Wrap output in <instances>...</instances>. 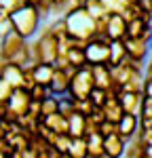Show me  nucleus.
<instances>
[{
  "label": "nucleus",
  "instance_id": "f257e3e1",
  "mask_svg": "<svg viewBox=\"0 0 152 158\" xmlns=\"http://www.w3.org/2000/svg\"><path fill=\"white\" fill-rule=\"evenodd\" d=\"M59 57V38L44 25L40 30V36L30 40V61L36 63H55Z\"/></svg>",
  "mask_w": 152,
  "mask_h": 158
},
{
  "label": "nucleus",
  "instance_id": "f03ea898",
  "mask_svg": "<svg viewBox=\"0 0 152 158\" xmlns=\"http://www.w3.org/2000/svg\"><path fill=\"white\" fill-rule=\"evenodd\" d=\"M65 23H68V32L70 36H74L76 40H82V42H89L97 36V25H95V17L85 9H76V11H70L65 15Z\"/></svg>",
  "mask_w": 152,
  "mask_h": 158
},
{
  "label": "nucleus",
  "instance_id": "7ed1b4c3",
  "mask_svg": "<svg viewBox=\"0 0 152 158\" xmlns=\"http://www.w3.org/2000/svg\"><path fill=\"white\" fill-rule=\"evenodd\" d=\"M11 21L15 25V32L17 34H21L23 38L32 40L40 32V27H42V15H40V11H38L34 4H27V6L13 13Z\"/></svg>",
  "mask_w": 152,
  "mask_h": 158
},
{
  "label": "nucleus",
  "instance_id": "20e7f679",
  "mask_svg": "<svg viewBox=\"0 0 152 158\" xmlns=\"http://www.w3.org/2000/svg\"><path fill=\"white\" fill-rule=\"evenodd\" d=\"M95 89V76H93V65L87 63L85 68L76 70L72 76V85H70V95L76 99H85L91 95V91Z\"/></svg>",
  "mask_w": 152,
  "mask_h": 158
},
{
  "label": "nucleus",
  "instance_id": "39448f33",
  "mask_svg": "<svg viewBox=\"0 0 152 158\" xmlns=\"http://www.w3.org/2000/svg\"><path fill=\"white\" fill-rule=\"evenodd\" d=\"M110 38L108 36H95L89 40L85 53H87V61L91 65H101V63H110Z\"/></svg>",
  "mask_w": 152,
  "mask_h": 158
},
{
  "label": "nucleus",
  "instance_id": "423d86ee",
  "mask_svg": "<svg viewBox=\"0 0 152 158\" xmlns=\"http://www.w3.org/2000/svg\"><path fill=\"white\" fill-rule=\"evenodd\" d=\"M30 103H32V95L27 89H15L11 99H9V114L2 120H11L15 122L19 116H23L30 112Z\"/></svg>",
  "mask_w": 152,
  "mask_h": 158
},
{
  "label": "nucleus",
  "instance_id": "0eeeda50",
  "mask_svg": "<svg viewBox=\"0 0 152 158\" xmlns=\"http://www.w3.org/2000/svg\"><path fill=\"white\" fill-rule=\"evenodd\" d=\"M74 68H57L55 76H53V82H51V93L61 97L70 93V85H72V76H74Z\"/></svg>",
  "mask_w": 152,
  "mask_h": 158
},
{
  "label": "nucleus",
  "instance_id": "6e6552de",
  "mask_svg": "<svg viewBox=\"0 0 152 158\" xmlns=\"http://www.w3.org/2000/svg\"><path fill=\"white\" fill-rule=\"evenodd\" d=\"M123 42H125L127 53H129L131 59H137V61H146V59H148V55H150V44H148L146 38H131V36H127Z\"/></svg>",
  "mask_w": 152,
  "mask_h": 158
},
{
  "label": "nucleus",
  "instance_id": "1a4fd4ad",
  "mask_svg": "<svg viewBox=\"0 0 152 158\" xmlns=\"http://www.w3.org/2000/svg\"><path fill=\"white\" fill-rule=\"evenodd\" d=\"M0 78L11 82L15 89H23L25 85V72L17 63H0Z\"/></svg>",
  "mask_w": 152,
  "mask_h": 158
},
{
  "label": "nucleus",
  "instance_id": "9d476101",
  "mask_svg": "<svg viewBox=\"0 0 152 158\" xmlns=\"http://www.w3.org/2000/svg\"><path fill=\"white\" fill-rule=\"evenodd\" d=\"M137 133H139V116L137 114H125L123 120L118 122V135L129 143Z\"/></svg>",
  "mask_w": 152,
  "mask_h": 158
},
{
  "label": "nucleus",
  "instance_id": "9b49d317",
  "mask_svg": "<svg viewBox=\"0 0 152 158\" xmlns=\"http://www.w3.org/2000/svg\"><path fill=\"white\" fill-rule=\"evenodd\" d=\"M144 93H129V91H123L120 95V103H123V110L125 114H141V106H144Z\"/></svg>",
  "mask_w": 152,
  "mask_h": 158
},
{
  "label": "nucleus",
  "instance_id": "f8f14e48",
  "mask_svg": "<svg viewBox=\"0 0 152 158\" xmlns=\"http://www.w3.org/2000/svg\"><path fill=\"white\" fill-rule=\"evenodd\" d=\"M103 150H106V158H123V154L127 150V141L118 133L110 135L103 141Z\"/></svg>",
  "mask_w": 152,
  "mask_h": 158
},
{
  "label": "nucleus",
  "instance_id": "ddd939ff",
  "mask_svg": "<svg viewBox=\"0 0 152 158\" xmlns=\"http://www.w3.org/2000/svg\"><path fill=\"white\" fill-rule=\"evenodd\" d=\"M85 47H87V42L78 40L74 47H72V49L65 53L70 68H74V70H80V68H85V65L89 63V61H87V53H85Z\"/></svg>",
  "mask_w": 152,
  "mask_h": 158
},
{
  "label": "nucleus",
  "instance_id": "4468645a",
  "mask_svg": "<svg viewBox=\"0 0 152 158\" xmlns=\"http://www.w3.org/2000/svg\"><path fill=\"white\" fill-rule=\"evenodd\" d=\"M106 36L110 38V40H125L127 38V19L123 15H112L110 17Z\"/></svg>",
  "mask_w": 152,
  "mask_h": 158
},
{
  "label": "nucleus",
  "instance_id": "2eb2a0df",
  "mask_svg": "<svg viewBox=\"0 0 152 158\" xmlns=\"http://www.w3.org/2000/svg\"><path fill=\"white\" fill-rule=\"evenodd\" d=\"M93 76H95V86H99V89H112V86H114V78H112V68H110V63L93 65Z\"/></svg>",
  "mask_w": 152,
  "mask_h": 158
},
{
  "label": "nucleus",
  "instance_id": "dca6fc26",
  "mask_svg": "<svg viewBox=\"0 0 152 158\" xmlns=\"http://www.w3.org/2000/svg\"><path fill=\"white\" fill-rule=\"evenodd\" d=\"M42 122H44L49 129H53L55 133H59V135H70V118H65L61 112L51 114V116H47V118H42Z\"/></svg>",
  "mask_w": 152,
  "mask_h": 158
},
{
  "label": "nucleus",
  "instance_id": "f3484780",
  "mask_svg": "<svg viewBox=\"0 0 152 158\" xmlns=\"http://www.w3.org/2000/svg\"><path fill=\"white\" fill-rule=\"evenodd\" d=\"M101 110L106 114V120H112V122H120L123 116H125V110H123V103H120L118 97H110Z\"/></svg>",
  "mask_w": 152,
  "mask_h": 158
},
{
  "label": "nucleus",
  "instance_id": "a211bd4d",
  "mask_svg": "<svg viewBox=\"0 0 152 158\" xmlns=\"http://www.w3.org/2000/svg\"><path fill=\"white\" fill-rule=\"evenodd\" d=\"M55 63H36L34 65V76H36V82L38 85H44L51 86L53 82V76H55Z\"/></svg>",
  "mask_w": 152,
  "mask_h": 158
},
{
  "label": "nucleus",
  "instance_id": "6ab92c4d",
  "mask_svg": "<svg viewBox=\"0 0 152 158\" xmlns=\"http://www.w3.org/2000/svg\"><path fill=\"white\" fill-rule=\"evenodd\" d=\"M129 57V53H127V47L123 40H112L110 42V65H118V63H123V61Z\"/></svg>",
  "mask_w": 152,
  "mask_h": 158
},
{
  "label": "nucleus",
  "instance_id": "aec40b11",
  "mask_svg": "<svg viewBox=\"0 0 152 158\" xmlns=\"http://www.w3.org/2000/svg\"><path fill=\"white\" fill-rule=\"evenodd\" d=\"M87 141H89V156H93V158H103L106 156V150H103L106 137H103V135H99V133L87 135Z\"/></svg>",
  "mask_w": 152,
  "mask_h": 158
},
{
  "label": "nucleus",
  "instance_id": "412c9836",
  "mask_svg": "<svg viewBox=\"0 0 152 158\" xmlns=\"http://www.w3.org/2000/svg\"><path fill=\"white\" fill-rule=\"evenodd\" d=\"M70 135L72 137H87V116L74 112L70 118Z\"/></svg>",
  "mask_w": 152,
  "mask_h": 158
},
{
  "label": "nucleus",
  "instance_id": "4be33fe9",
  "mask_svg": "<svg viewBox=\"0 0 152 158\" xmlns=\"http://www.w3.org/2000/svg\"><path fill=\"white\" fill-rule=\"evenodd\" d=\"M72 158H89V141L87 137H74L72 139V148L68 152Z\"/></svg>",
  "mask_w": 152,
  "mask_h": 158
},
{
  "label": "nucleus",
  "instance_id": "5701e85b",
  "mask_svg": "<svg viewBox=\"0 0 152 158\" xmlns=\"http://www.w3.org/2000/svg\"><path fill=\"white\" fill-rule=\"evenodd\" d=\"M40 106H42V118H47L51 114H57L59 112V97L57 95H49L44 101H40Z\"/></svg>",
  "mask_w": 152,
  "mask_h": 158
},
{
  "label": "nucleus",
  "instance_id": "b1692460",
  "mask_svg": "<svg viewBox=\"0 0 152 158\" xmlns=\"http://www.w3.org/2000/svg\"><path fill=\"white\" fill-rule=\"evenodd\" d=\"M95 103L91 101L89 97H85V99H76L74 97V112H78V114H82V116H91L93 112H95Z\"/></svg>",
  "mask_w": 152,
  "mask_h": 158
},
{
  "label": "nucleus",
  "instance_id": "393cba45",
  "mask_svg": "<svg viewBox=\"0 0 152 158\" xmlns=\"http://www.w3.org/2000/svg\"><path fill=\"white\" fill-rule=\"evenodd\" d=\"M85 9H87L95 19H97V17H103V15H110V13L106 11V6H103L101 0H85Z\"/></svg>",
  "mask_w": 152,
  "mask_h": 158
},
{
  "label": "nucleus",
  "instance_id": "a878e982",
  "mask_svg": "<svg viewBox=\"0 0 152 158\" xmlns=\"http://www.w3.org/2000/svg\"><path fill=\"white\" fill-rule=\"evenodd\" d=\"M89 99H91L97 108H103V106H106V101L110 99V93H108V89H99V86H95V89L91 91Z\"/></svg>",
  "mask_w": 152,
  "mask_h": 158
},
{
  "label": "nucleus",
  "instance_id": "bb28decb",
  "mask_svg": "<svg viewBox=\"0 0 152 158\" xmlns=\"http://www.w3.org/2000/svg\"><path fill=\"white\" fill-rule=\"evenodd\" d=\"M101 2H103L106 11L110 13V15H120V13L129 6V2H127V0H101Z\"/></svg>",
  "mask_w": 152,
  "mask_h": 158
},
{
  "label": "nucleus",
  "instance_id": "cd10ccee",
  "mask_svg": "<svg viewBox=\"0 0 152 158\" xmlns=\"http://www.w3.org/2000/svg\"><path fill=\"white\" fill-rule=\"evenodd\" d=\"M30 95H32V101H44V99L53 95L51 93V86H44V85H36L32 91H30Z\"/></svg>",
  "mask_w": 152,
  "mask_h": 158
},
{
  "label": "nucleus",
  "instance_id": "c85d7f7f",
  "mask_svg": "<svg viewBox=\"0 0 152 158\" xmlns=\"http://www.w3.org/2000/svg\"><path fill=\"white\" fill-rule=\"evenodd\" d=\"M99 135H103V137H110V135H116L118 133V122H112V120H103L99 124V131H97Z\"/></svg>",
  "mask_w": 152,
  "mask_h": 158
},
{
  "label": "nucleus",
  "instance_id": "c756f323",
  "mask_svg": "<svg viewBox=\"0 0 152 158\" xmlns=\"http://www.w3.org/2000/svg\"><path fill=\"white\" fill-rule=\"evenodd\" d=\"M13 91H15V86L11 82H6L4 78H0V101H9L13 95Z\"/></svg>",
  "mask_w": 152,
  "mask_h": 158
},
{
  "label": "nucleus",
  "instance_id": "7c9ffc66",
  "mask_svg": "<svg viewBox=\"0 0 152 158\" xmlns=\"http://www.w3.org/2000/svg\"><path fill=\"white\" fill-rule=\"evenodd\" d=\"M72 135H59V139H57V143H55V148L59 150V152H63V154H68L70 152V148H72Z\"/></svg>",
  "mask_w": 152,
  "mask_h": 158
},
{
  "label": "nucleus",
  "instance_id": "2f4dec72",
  "mask_svg": "<svg viewBox=\"0 0 152 158\" xmlns=\"http://www.w3.org/2000/svg\"><path fill=\"white\" fill-rule=\"evenodd\" d=\"M141 118H152V97H144V106H141Z\"/></svg>",
  "mask_w": 152,
  "mask_h": 158
},
{
  "label": "nucleus",
  "instance_id": "473e14b6",
  "mask_svg": "<svg viewBox=\"0 0 152 158\" xmlns=\"http://www.w3.org/2000/svg\"><path fill=\"white\" fill-rule=\"evenodd\" d=\"M15 32V25H13L11 19H6V21H0V36L6 38L9 34H13Z\"/></svg>",
  "mask_w": 152,
  "mask_h": 158
},
{
  "label": "nucleus",
  "instance_id": "72a5a7b5",
  "mask_svg": "<svg viewBox=\"0 0 152 158\" xmlns=\"http://www.w3.org/2000/svg\"><path fill=\"white\" fill-rule=\"evenodd\" d=\"M137 4L148 17H152V0H137Z\"/></svg>",
  "mask_w": 152,
  "mask_h": 158
},
{
  "label": "nucleus",
  "instance_id": "f704fd0d",
  "mask_svg": "<svg viewBox=\"0 0 152 158\" xmlns=\"http://www.w3.org/2000/svg\"><path fill=\"white\" fill-rule=\"evenodd\" d=\"M11 158H25V150H15L11 154Z\"/></svg>",
  "mask_w": 152,
  "mask_h": 158
},
{
  "label": "nucleus",
  "instance_id": "c9c22d12",
  "mask_svg": "<svg viewBox=\"0 0 152 158\" xmlns=\"http://www.w3.org/2000/svg\"><path fill=\"white\" fill-rule=\"evenodd\" d=\"M63 158H72V156H70V154H63Z\"/></svg>",
  "mask_w": 152,
  "mask_h": 158
},
{
  "label": "nucleus",
  "instance_id": "e433bc0d",
  "mask_svg": "<svg viewBox=\"0 0 152 158\" xmlns=\"http://www.w3.org/2000/svg\"><path fill=\"white\" fill-rule=\"evenodd\" d=\"M103 158H106V156H103Z\"/></svg>",
  "mask_w": 152,
  "mask_h": 158
}]
</instances>
